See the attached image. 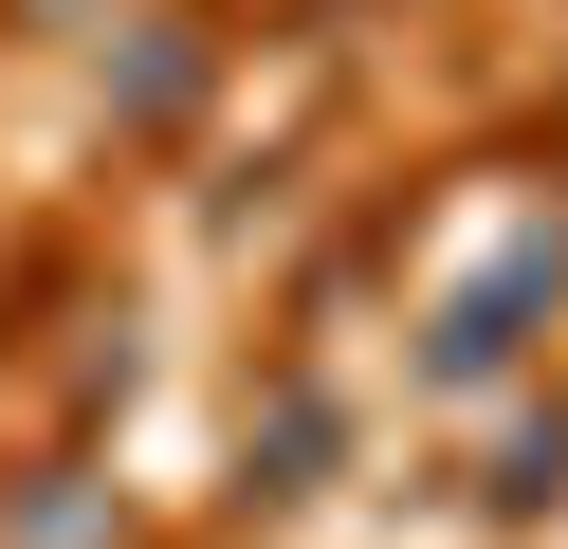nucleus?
<instances>
[{
    "label": "nucleus",
    "instance_id": "obj_1",
    "mask_svg": "<svg viewBox=\"0 0 568 549\" xmlns=\"http://www.w3.org/2000/svg\"><path fill=\"white\" fill-rule=\"evenodd\" d=\"M550 293H568V238H531V256H495V275L458 293L440 329H422V385H495V366L531 348V312H550Z\"/></svg>",
    "mask_w": 568,
    "mask_h": 549
},
{
    "label": "nucleus",
    "instance_id": "obj_2",
    "mask_svg": "<svg viewBox=\"0 0 568 549\" xmlns=\"http://www.w3.org/2000/svg\"><path fill=\"white\" fill-rule=\"evenodd\" d=\"M111 110H129V129H184V110H202V37L148 19V37H129V73H111Z\"/></svg>",
    "mask_w": 568,
    "mask_h": 549
},
{
    "label": "nucleus",
    "instance_id": "obj_3",
    "mask_svg": "<svg viewBox=\"0 0 568 549\" xmlns=\"http://www.w3.org/2000/svg\"><path fill=\"white\" fill-rule=\"evenodd\" d=\"M0 549H111V495H92V476H19Z\"/></svg>",
    "mask_w": 568,
    "mask_h": 549
},
{
    "label": "nucleus",
    "instance_id": "obj_4",
    "mask_svg": "<svg viewBox=\"0 0 568 549\" xmlns=\"http://www.w3.org/2000/svg\"><path fill=\"white\" fill-rule=\"evenodd\" d=\"M312 458H331V403L275 385V403H257V495H312Z\"/></svg>",
    "mask_w": 568,
    "mask_h": 549
},
{
    "label": "nucleus",
    "instance_id": "obj_5",
    "mask_svg": "<svg viewBox=\"0 0 568 549\" xmlns=\"http://www.w3.org/2000/svg\"><path fill=\"white\" fill-rule=\"evenodd\" d=\"M477 495H495V512H550V495H568V403L495 439V476H477Z\"/></svg>",
    "mask_w": 568,
    "mask_h": 549
}]
</instances>
